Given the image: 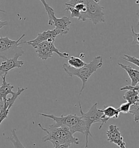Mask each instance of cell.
I'll return each mask as SVG.
<instances>
[{
    "label": "cell",
    "instance_id": "obj_1",
    "mask_svg": "<svg viewBox=\"0 0 139 148\" xmlns=\"http://www.w3.org/2000/svg\"><path fill=\"white\" fill-rule=\"evenodd\" d=\"M39 114L45 117L52 119L56 122L54 125L56 126H64L67 127L73 135L76 132H80L85 135L86 142L84 148H88L89 137L93 136L90 132V130L88 129L85 121L81 116L79 117L77 114H72L65 116L62 114L61 117H57L52 114L39 113Z\"/></svg>",
    "mask_w": 139,
    "mask_h": 148
},
{
    "label": "cell",
    "instance_id": "obj_2",
    "mask_svg": "<svg viewBox=\"0 0 139 148\" xmlns=\"http://www.w3.org/2000/svg\"><path fill=\"white\" fill-rule=\"evenodd\" d=\"M38 126L46 133V135L42 137V142L49 141L52 143L53 147L60 144L71 145V144L78 145L79 144L78 138L74 137L69 129L65 126H57L53 124L49 126L48 129H46L40 123L38 124Z\"/></svg>",
    "mask_w": 139,
    "mask_h": 148
},
{
    "label": "cell",
    "instance_id": "obj_3",
    "mask_svg": "<svg viewBox=\"0 0 139 148\" xmlns=\"http://www.w3.org/2000/svg\"><path fill=\"white\" fill-rule=\"evenodd\" d=\"M103 66V58L100 56L96 57L89 64L85 65L79 69H75L70 66L64 64L63 65V69L65 73L70 77L76 76L81 79L82 82V86L79 93V96L81 95L84 88H85L87 82L91 77V75L95 73L98 69L102 67Z\"/></svg>",
    "mask_w": 139,
    "mask_h": 148
},
{
    "label": "cell",
    "instance_id": "obj_4",
    "mask_svg": "<svg viewBox=\"0 0 139 148\" xmlns=\"http://www.w3.org/2000/svg\"><path fill=\"white\" fill-rule=\"evenodd\" d=\"M25 35V34H23L17 40L10 39L8 36L0 38V58L6 60L12 58L17 53L23 56L24 51L19 46L24 44L21 40Z\"/></svg>",
    "mask_w": 139,
    "mask_h": 148
},
{
    "label": "cell",
    "instance_id": "obj_5",
    "mask_svg": "<svg viewBox=\"0 0 139 148\" xmlns=\"http://www.w3.org/2000/svg\"><path fill=\"white\" fill-rule=\"evenodd\" d=\"M86 3L87 11L82 18L83 21L89 20L94 25L105 22L104 7H101L98 3L96 2L94 0H84Z\"/></svg>",
    "mask_w": 139,
    "mask_h": 148
},
{
    "label": "cell",
    "instance_id": "obj_6",
    "mask_svg": "<svg viewBox=\"0 0 139 148\" xmlns=\"http://www.w3.org/2000/svg\"><path fill=\"white\" fill-rule=\"evenodd\" d=\"M54 41L55 40L50 39L47 41L42 42L33 47L40 59L43 60H46L53 57V53H56L59 57L66 59L69 57V53L61 52L55 47Z\"/></svg>",
    "mask_w": 139,
    "mask_h": 148
},
{
    "label": "cell",
    "instance_id": "obj_7",
    "mask_svg": "<svg viewBox=\"0 0 139 148\" xmlns=\"http://www.w3.org/2000/svg\"><path fill=\"white\" fill-rule=\"evenodd\" d=\"M97 105V103L94 104L91 106V108L88 110V111L85 113L83 111L81 104L79 103L81 117L84 119L88 129L90 130L91 129V125L94 123L101 122V118L103 116V112L102 110L98 109Z\"/></svg>",
    "mask_w": 139,
    "mask_h": 148
},
{
    "label": "cell",
    "instance_id": "obj_8",
    "mask_svg": "<svg viewBox=\"0 0 139 148\" xmlns=\"http://www.w3.org/2000/svg\"><path fill=\"white\" fill-rule=\"evenodd\" d=\"M108 140L110 143L115 144L120 148H126V143L123 140L119 128L115 125H110L107 131Z\"/></svg>",
    "mask_w": 139,
    "mask_h": 148
},
{
    "label": "cell",
    "instance_id": "obj_9",
    "mask_svg": "<svg viewBox=\"0 0 139 148\" xmlns=\"http://www.w3.org/2000/svg\"><path fill=\"white\" fill-rule=\"evenodd\" d=\"M59 35H61V31L56 29V28L52 30L44 31L42 33H39L37 37L34 39L28 41H25L24 44H28V45L32 46L33 47H34L36 45L43 41H47L50 39L56 40V36Z\"/></svg>",
    "mask_w": 139,
    "mask_h": 148
},
{
    "label": "cell",
    "instance_id": "obj_10",
    "mask_svg": "<svg viewBox=\"0 0 139 148\" xmlns=\"http://www.w3.org/2000/svg\"><path fill=\"white\" fill-rule=\"evenodd\" d=\"M22 55L17 53L12 58L3 61L0 65V71L3 72L4 74H8V72L11 70L15 68L20 69L22 67V66L24 65V62L19 60V58Z\"/></svg>",
    "mask_w": 139,
    "mask_h": 148
},
{
    "label": "cell",
    "instance_id": "obj_11",
    "mask_svg": "<svg viewBox=\"0 0 139 148\" xmlns=\"http://www.w3.org/2000/svg\"><path fill=\"white\" fill-rule=\"evenodd\" d=\"M53 25L56 27L55 28L61 31V35L67 34L70 31V25L71 24L69 18L67 16H63L61 18H56L55 13L52 16Z\"/></svg>",
    "mask_w": 139,
    "mask_h": 148
},
{
    "label": "cell",
    "instance_id": "obj_12",
    "mask_svg": "<svg viewBox=\"0 0 139 148\" xmlns=\"http://www.w3.org/2000/svg\"><path fill=\"white\" fill-rule=\"evenodd\" d=\"M103 112V116L101 118V124L99 127V130L102 129V127L110 119L114 118L115 119H117L119 117L120 111L118 108L115 109L113 106H109L107 107L104 110H102Z\"/></svg>",
    "mask_w": 139,
    "mask_h": 148
},
{
    "label": "cell",
    "instance_id": "obj_13",
    "mask_svg": "<svg viewBox=\"0 0 139 148\" xmlns=\"http://www.w3.org/2000/svg\"><path fill=\"white\" fill-rule=\"evenodd\" d=\"M118 66H120L122 69L125 70L127 74H128L130 80H131V85L135 86L136 85L139 84V71L138 70H135L132 68L130 66L125 65L121 63H118Z\"/></svg>",
    "mask_w": 139,
    "mask_h": 148
},
{
    "label": "cell",
    "instance_id": "obj_14",
    "mask_svg": "<svg viewBox=\"0 0 139 148\" xmlns=\"http://www.w3.org/2000/svg\"><path fill=\"white\" fill-rule=\"evenodd\" d=\"M7 74H5L1 78L2 79V84L0 85V99L4 100L7 99V97L13 93L14 86L10 83L6 81V76Z\"/></svg>",
    "mask_w": 139,
    "mask_h": 148
},
{
    "label": "cell",
    "instance_id": "obj_15",
    "mask_svg": "<svg viewBox=\"0 0 139 148\" xmlns=\"http://www.w3.org/2000/svg\"><path fill=\"white\" fill-rule=\"evenodd\" d=\"M65 5L72 7L79 11L81 14V20L83 16L87 11L86 3L84 0H70L68 2L65 3Z\"/></svg>",
    "mask_w": 139,
    "mask_h": 148
},
{
    "label": "cell",
    "instance_id": "obj_16",
    "mask_svg": "<svg viewBox=\"0 0 139 148\" xmlns=\"http://www.w3.org/2000/svg\"><path fill=\"white\" fill-rule=\"evenodd\" d=\"M123 98L130 104H134L139 101V90H127Z\"/></svg>",
    "mask_w": 139,
    "mask_h": 148
},
{
    "label": "cell",
    "instance_id": "obj_17",
    "mask_svg": "<svg viewBox=\"0 0 139 148\" xmlns=\"http://www.w3.org/2000/svg\"><path fill=\"white\" fill-rule=\"evenodd\" d=\"M16 131V129L11 131V136H8L7 139L13 144L14 148H26L19 139Z\"/></svg>",
    "mask_w": 139,
    "mask_h": 148
},
{
    "label": "cell",
    "instance_id": "obj_18",
    "mask_svg": "<svg viewBox=\"0 0 139 148\" xmlns=\"http://www.w3.org/2000/svg\"><path fill=\"white\" fill-rule=\"evenodd\" d=\"M69 65L75 69H79L85 65V62L77 57L71 56L68 60Z\"/></svg>",
    "mask_w": 139,
    "mask_h": 148
},
{
    "label": "cell",
    "instance_id": "obj_19",
    "mask_svg": "<svg viewBox=\"0 0 139 148\" xmlns=\"http://www.w3.org/2000/svg\"><path fill=\"white\" fill-rule=\"evenodd\" d=\"M129 113L134 116V121L138 123L139 121V101L133 104H130Z\"/></svg>",
    "mask_w": 139,
    "mask_h": 148
},
{
    "label": "cell",
    "instance_id": "obj_20",
    "mask_svg": "<svg viewBox=\"0 0 139 148\" xmlns=\"http://www.w3.org/2000/svg\"><path fill=\"white\" fill-rule=\"evenodd\" d=\"M65 6H66V8L64 10L66 12H70L71 13L70 17L72 18H77L78 20H81V14L79 11H78L77 9L74 8V7L69 5H65Z\"/></svg>",
    "mask_w": 139,
    "mask_h": 148
},
{
    "label": "cell",
    "instance_id": "obj_21",
    "mask_svg": "<svg viewBox=\"0 0 139 148\" xmlns=\"http://www.w3.org/2000/svg\"><path fill=\"white\" fill-rule=\"evenodd\" d=\"M123 59L125 60L126 61H128L130 63L133 64L135 65L137 67H139V59L137 58H135L133 56H130L127 54H124L122 58Z\"/></svg>",
    "mask_w": 139,
    "mask_h": 148
},
{
    "label": "cell",
    "instance_id": "obj_22",
    "mask_svg": "<svg viewBox=\"0 0 139 148\" xmlns=\"http://www.w3.org/2000/svg\"><path fill=\"white\" fill-rule=\"evenodd\" d=\"M130 104L128 102H126L120 105V108H118L119 111L120 113L123 114H127L129 113V109H130Z\"/></svg>",
    "mask_w": 139,
    "mask_h": 148
},
{
    "label": "cell",
    "instance_id": "obj_23",
    "mask_svg": "<svg viewBox=\"0 0 139 148\" xmlns=\"http://www.w3.org/2000/svg\"><path fill=\"white\" fill-rule=\"evenodd\" d=\"M130 29L131 31V33H132V36L133 38V45H139V33H136L134 29V27L133 26L130 27Z\"/></svg>",
    "mask_w": 139,
    "mask_h": 148
},
{
    "label": "cell",
    "instance_id": "obj_24",
    "mask_svg": "<svg viewBox=\"0 0 139 148\" xmlns=\"http://www.w3.org/2000/svg\"><path fill=\"white\" fill-rule=\"evenodd\" d=\"M40 1H41V2L42 3V4L44 6L45 9L46 10V13L48 15L51 13L52 12H54V10L53 9V8L48 5V3L46 2V0H40Z\"/></svg>",
    "mask_w": 139,
    "mask_h": 148
},
{
    "label": "cell",
    "instance_id": "obj_25",
    "mask_svg": "<svg viewBox=\"0 0 139 148\" xmlns=\"http://www.w3.org/2000/svg\"><path fill=\"white\" fill-rule=\"evenodd\" d=\"M139 84L136 85L135 86H133L131 85H127L126 86H124L122 88H120L121 91H125V90H139Z\"/></svg>",
    "mask_w": 139,
    "mask_h": 148
},
{
    "label": "cell",
    "instance_id": "obj_26",
    "mask_svg": "<svg viewBox=\"0 0 139 148\" xmlns=\"http://www.w3.org/2000/svg\"><path fill=\"white\" fill-rule=\"evenodd\" d=\"M0 12H3V13H6V12L4 10H1L0 9ZM8 25V22L7 21H2L1 19H0V29L2 28H3L4 26H7Z\"/></svg>",
    "mask_w": 139,
    "mask_h": 148
},
{
    "label": "cell",
    "instance_id": "obj_27",
    "mask_svg": "<svg viewBox=\"0 0 139 148\" xmlns=\"http://www.w3.org/2000/svg\"><path fill=\"white\" fill-rule=\"evenodd\" d=\"M70 146V145L67 144H60L54 147V148H69Z\"/></svg>",
    "mask_w": 139,
    "mask_h": 148
},
{
    "label": "cell",
    "instance_id": "obj_28",
    "mask_svg": "<svg viewBox=\"0 0 139 148\" xmlns=\"http://www.w3.org/2000/svg\"><path fill=\"white\" fill-rule=\"evenodd\" d=\"M4 107V100L0 99V113Z\"/></svg>",
    "mask_w": 139,
    "mask_h": 148
},
{
    "label": "cell",
    "instance_id": "obj_29",
    "mask_svg": "<svg viewBox=\"0 0 139 148\" xmlns=\"http://www.w3.org/2000/svg\"><path fill=\"white\" fill-rule=\"evenodd\" d=\"M4 73L3 72H2V71H0V77H3V75H4Z\"/></svg>",
    "mask_w": 139,
    "mask_h": 148
},
{
    "label": "cell",
    "instance_id": "obj_30",
    "mask_svg": "<svg viewBox=\"0 0 139 148\" xmlns=\"http://www.w3.org/2000/svg\"><path fill=\"white\" fill-rule=\"evenodd\" d=\"M136 3L139 4V0H136Z\"/></svg>",
    "mask_w": 139,
    "mask_h": 148
}]
</instances>
